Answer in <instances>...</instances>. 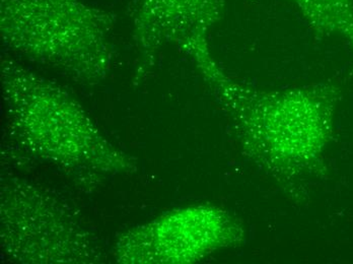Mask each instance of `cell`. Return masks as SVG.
I'll return each instance as SVG.
<instances>
[{"instance_id":"1","label":"cell","mask_w":353,"mask_h":264,"mask_svg":"<svg viewBox=\"0 0 353 264\" xmlns=\"http://www.w3.org/2000/svg\"><path fill=\"white\" fill-rule=\"evenodd\" d=\"M212 0H135V17L144 29L165 19L208 17Z\"/></svg>"}]
</instances>
